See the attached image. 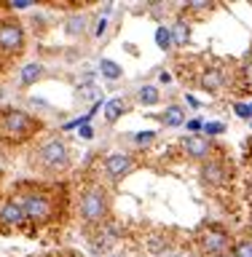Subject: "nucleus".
<instances>
[{
	"label": "nucleus",
	"mask_w": 252,
	"mask_h": 257,
	"mask_svg": "<svg viewBox=\"0 0 252 257\" xmlns=\"http://www.w3.org/2000/svg\"><path fill=\"white\" fill-rule=\"evenodd\" d=\"M193 244H196V252L201 257H217V254H228V249L233 244V236L223 228V225L207 222L196 230Z\"/></svg>",
	"instance_id": "nucleus-6"
},
{
	"label": "nucleus",
	"mask_w": 252,
	"mask_h": 257,
	"mask_svg": "<svg viewBox=\"0 0 252 257\" xmlns=\"http://www.w3.org/2000/svg\"><path fill=\"white\" fill-rule=\"evenodd\" d=\"M30 6H32V0H14L8 8H11V11H24V8H30Z\"/></svg>",
	"instance_id": "nucleus-30"
},
{
	"label": "nucleus",
	"mask_w": 252,
	"mask_h": 257,
	"mask_svg": "<svg viewBox=\"0 0 252 257\" xmlns=\"http://www.w3.org/2000/svg\"><path fill=\"white\" fill-rule=\"evenodd\" d=\"M236 86L241 91H249L252 88V51L241 56V62L236 67Z\"/></svg>",
	"instance_id": "nucleus-20"
},
{
	"label": "nucleus",
	"mask_w": 252,
	"mask_h": 257,
	"mask_svg": "<svg viewBox=\"0 0 252 257\" xmlns=\"http://www.w3.org/2000/svg\"><path fill=\"white\" fill-rule=\"evenodd\" d=\"M169 30H172V46L175 48H185L191 43V32H193V22L188 19L185 14H180L177 19L169 24Z\"/></svg>",
	"instance_id": "nucleus-14"
},
{
	"label": "nucleus",
	"mask_w": 252,
	"mask_h": 257,
	"mask_svg": "<svg viewBox=\"0 0 252 257\" xmlns=\"http://www.w3.org/2000/svg\"><path fill=\"white\" fill-rule=\"evenodd\" d=\"M43 75H46L43 62H27V64H22V67H19V88L35 86L38 80H43Z\"/></svg>",
	"instance_id": "nucleus-15"
},
{
	"label": "nucleus",
	"mask_w": 252,
	"mask_h": 257,
	"mask_svg": "<svg viewBox=\"0 0 252 257\" xmlns=\"http://www.w3.org/2000/svg\"><path fill=\"white\" fill-rule=\"evenodd\" d=\"M185 132H188V134H201V132H204V118H201V115L188 118V120H185Z\"/></svg>",
	"instance_id": "nucleus-28"
},
{
	"label": "nucleus",
	"mask_w": 252,
	"mask_h": 257,
	"mask_svg": "<svg viewBox=\"0 0 252 257\" xmlns=\"http://www.w3.org/2000/svg\"><path fill=\"white\" fill-rule=\"evenodd\" d=\"M78 137H80V140H94V126H92V123L80 126V128H78Z\"/></svg>",
	"instance_id": "nucleus-29"
},
{
	"label": "nucleus",
	"mask_w": 252,
	"mask_h": 257,
	"mask_svg": "<svg viewBox=\"0 0 252 257\" xmlns=\"http://www.w3.org/2000/svg\"><path fill=\"white\" fill-rule=\"evenodd\" d=\"M108 257H126V254H124V252H121V254H118V252H113V254H108Z\"/></svg>",
	"instance_id": "nucleus-33"
},
{
	"label": "nucleus",
	"mask_w": 252,
	"mask_h": 257,
	"mask_svg": "<svg viewBox=\"0 0 252 257\" xmlns=\"http://www.w3.org/2000/svg\"><path fill=\"white\" fill-rule=\"evenodd\" d=\"M199 177L209 188H228L233 180V166L225 156H212L204 164H199Z\"/></svg>",
	"instance_id": "nucleus-8"
},
{
	"label": "nucleus",
	"mask_w": 252,
	"mask_h": 257,
	"mask_svg": "<svg viewBox=\"0 0 252 257\" xmlns=\"http://www.w3.org/2000/svg\"><path fill=\"white\" fill-rule=\"evenodd\" d=\"M158 80H161V83H169V80H172V75H169L166 70H161V72H158Z\"/></svg>",
	"instance_id": "nucleus-32"
},
{
	"label": "nucleus",
	"mask_w": 252,
	"mask_h": 257,
	"mask_svg": "<svg viewBox=\"0 0 252 257\" xmlns=\"http://www.w3.org/2000/svg\"><path fill=\"white\" fill-rule=\"evenodd\" d=\"M156 137H158L156 128H145V132L132 134V145H134V148H140V150H145V148H150V145L156 142Z\"/></svg>",
	"instance_id": "nucleus-25"
},
{
	"label": "nucleus",
	"mask_w": 252,
	"mask_h": 257,
	"mask_svg": "<svg viewBox=\"0 0 252 257\" xmlns=\"http://www.w3.org/2000/svg\"><path fill=\"white\" fill-rule=\"evenodd\" d=\"M180 150H183L185 158L199 161V164H204V161H209L215 156V145H212V140H207L204 134H185L180 140Z\"/></svg>",
	"instance_id": "nucleus-11"
},
{
	"label": "nucleus",
	"mask_w": 252,
	"mask_h": 257,
	"mask_svg": "<svg viewBox=\"0 0 252 257\" xmlns=\"http://www.w3.org/2000/svg\"><path fill=\"white\" fill-rule=\"evenodd\" d=\"M43 132V120L22 107H0V142L3 145H24Z\"/></svg>",
	"instance_id": "nucleus-3"
},
{
	"label": "nucleus",
	"mask_w": 252,
	"mask_h": 257,
	"mask_svg": "<svg viewBox=\"0 0 252 257\" xmlns=\"http://www.w3.org/2000/svg\"><path fill=\"white\" fill-rule=\"evenodd\" d=\"M134 102L142 104V107H153V104L161 102V88L156 83H142L134 88Z\"/></svg>",
	"instance_id": "nucleus-18"
},
{
	"label": "nucleus",
	"mask_w": 252,
	"mask_h": 257,
	"mask_svg": "<svg viewBox=\"0 0 252 257\" xmlns=\"http://www.w3.org/2000/svg\"><path fill=\"white\" fill-rule=\"evenodd\" d=\"M158 120H161V126H166V128H180L185 126V107L183 104H166L164 110L158 112Z\"/></svg>",
	"instance_id": "nucleus-17"
},
{
	"label": "nucleus",
	"mask_w": 252,
	"mask_h": 257,
	"mask_svg": "<svg viewBox=\"0 0 252 257\" xmlns=\"http://www.w3.org/2000/svg\"><path fill=\"white\" fill-rule=\"evenodd\" d=\"M249 128H252V120H249Z\"/></svg>",
	"instance_id": "nucleus-36"
},
{
	"label": "nucleus",
	"mask_w": 252,
	"mask_h": 257,
	"mask_svg": "<svg viewBox=\"0 0 252 257\" xmlns=\"http://www.w3.org/2000/svg\"><path fill=\"white\" fill-rule=\"evenodd\" d=\"M228 254H231V257H252V236H239V238H233Z\"/></svg>",
	"instance_id": "nucleus-22"
},
{
	"label": "nucleus",
	"mask_w": 252,
	"mask_h": 257,
	"mask_svg": "<svg viewBox=\"0 0 252 257\" xmlns=\"http://www.w3.org/2000/svg\"><path fill=\"white\" fill-rule=\"evenodd\" d=\"M121 233H124V228L113 220L100 225V228H94V230H89V244H92V249L97 254H102V252H108L110 246H116L118 244V238H121Z\"/></svg>",
	"instance_id": "nucleus-10"
},
{
	"label": "nucleus",
	"mask_w": 252,
	"mask_h": 257,
	"mask_svg": "<svg viewBox=\"0 0 252 257\" xmlns=\"http://www.w3.org/2000/svg\"><path fill=\"white\" fill-rule=\"evenodd\" d=\"M27 48V32L24 24L16 16H8L6 11L0 14V62H14L19 59Z\"/></svg>",
	"instance_id": "nucleus-5"
},
{
	"label": "nucleus",
	"mask_w": 252,
	"mask_h": 257,
	"mask_svg": "<svg viewBox=\"0 0 252 257\" xmlns=\"http://www.w3.org/2000/svg\"><path fill=\"white\" fill-rule=\"evenodd\" d=\"M110 190L100 180H89L78 190V220L86 230H94L110 220Z\"/></svg>",
	"instance_id": "nucleus-2"
},
{
	"label": "nucleus",
	"mask_w": 252,
	"mask_h": 257,
	"mask_svg": "<svg viewBox=\"0 0 252 257\" xmlns=\"http://www.w3.org/2000/svg\"><path fill=\"white\" fill-rule=\"evenodd\" d=\"M126 112H129V99H126V96H113V99L105 102L102 115H105V120H108V123H116V120H118L121 115H126Z\"/></svg>",
	"instance_id": "nucleus-19"
},
{
	"label": "nucleus",
	"mask_w": 252,
	"mask_h": 257,
	"mask_svg": "<svg viewBox=\"0 0 252 257\" xmlns=\"http://www.w3.org/2000/svg\"><path fill=\"white\" fill-rule=\"evenodd\" d=\"M14 196L19 198V204L27 214V222L32 230L54 225L64 214V196L62 188L56 185H43V182H19L14 190Z\"/></svg>",
	"instance_id": "nucleus-1"
},
{
	"label": "nucleus",
	"mask_w": 252,
	"mask_h": 257,
	"mask_svg": "<svg viewBox=\"0 0 252 257\" xmlns=\"http://www.w3.org/2000/svg\"><path fill=\"white\" fill-rule=\"evenodd\" d=\"M249 233H252V217H249Z\"/></svg>",
	"instance_id": "nucleus-34"
},
{
	"label": "nucleus",
	"mask_w": 252,
	"mask_h": 257,
	"mask_svg": "<svg viewBox=\"0 0 252 257\" xmlns=\"http://www.w3.org/2000/svg\"><path fill=\"white\" fill-rule=\"evenodd\" d=\"M137 166V158L129 150L118 148V150H108L102 158V177L108 182H121L124 177H129Z\"/></svg>",
	"instance_id": "nucleus-7"
},
{
	"label": "nucleus",
	"mask_w": 252,
	"mask_h": 257,
	"mask_svg": "<svg viewBox=\"0 0 252 257\" xmlns=\"http://www.w3.org/2000/svg\"><path fill=\"white\" fill-rule=\"evenodd\" d=\"M97 72H100L102 78H108V80H118V78H124V67H121L118 62L108 59V56H102V59H100V64H97Z\"/></svg>",
	"instance_id": "nucleus-21"
},
{
	"label": "nucleus",
	"mask_w": 252,
	"mask_h": 257,
	"mask_svg": "<svg viewBox=\"0 0 252 257\" xmlns=\"http://www.w3.org/2000/svg\"><path fill=\"white\" fill-rule=\"evenodd\" d=\"M30 164L43 174L70 172L72 158H70V148H67V142H64V137L51 134V137H46L43 142H38L35 150H32V156H30Z\"/></svg>",
	"instance_id": "nucleus-4"
},
{
	"label": "nucleus",
	"mask_w": 252,
	"mask_h": 257,
	"mask_svg": "<svg viewBox=\"0 0 252 257\" xmlns=\"http://www.w3.org/2000/svg\"><path fill=\"white\" fill-rule=\"evenodd\" d=\"M185 104H188V107H193V110H199V107H201V102H199L193 94H185Z\"/></svg>",
	"instance_id": "nucleus-31"
},
{
	"label": "nucleus",
	"mask_w": 252,
	"mask_h": 257,
	"mask_svg": "<svg viewBox=\"0 0 252 257\" xmlns=\"http://www.w3.org/2000/svg\"><path fill=\"white\" fill-rule=\"evenodd\" d=\"M0 228L3 230H27V214L19 204V198L14 196H0Z\"/></svg>",
	"instance_id": "nucleus-9"
},
{
	"label": "nucleus",
	"mask_w": 252,
	"mask_h": 257,
	"mask_svg": "<svg viewBox=\"0 0 252 257\" xmlns=\"http://www.w3.org/2000/svg\"><path fill=\"white\" fill-rule=\"evenodd\" d=\"M153 38H156V46L161 48V51H172V48H175L172 46V30H169V24H164V22L156 27Z\"/></svg>",
	"instance_id": "nucleus-23"
},
{
	"label": "nucleus",
	"mask_w": 252,
	"mask_h": 257,
	"mask_svg": "<svg viewBox=\"0 0 252 257\" xmlns=\"http://www.w3.org/2000/svg\"><path fill=\"white\" fill-rule=\"evenodd\" d=\"M105 32H108V16H97L92 22V35L100 40V38H105Z\"/></svg>",
	"instance_id": "nucleus-27"
},
{
	"label": "nucleus",
	"mask_w": 252,
	"mask_h": 257,
	"mask_svg": "<svg viewBox=\"0 0 252 257\" xmlns=\"http://www.w3.org/2000/svg\"><path fill=\"white\" fill-rule=\"evenodd\" d=\"M217 257H231V254H217Z\"/></svg>",
	"instance_id": "nucleus-35"
},
{
	"label": "nucleus",
	"mask_w": 252,
	"mask_h": 257,
	"mask_svg": "<svg viewBox=\"0 0 252 257\" xmlns=\"http://www.w3.org/2000/svg\"><path fill=\"white\" fill-rule=\"evenodd\" d=\"M89 30H92V19H89L83 11L70 14V16H67V22H64V32H67L70 38H83Z\"/></svg>",
	"instance_id": "nucleus-16"
},
{
	"label": "nucleus",
	"mask_w": 252,
	"mask_h": 257,
	"mask_svg": "<svg viewBox=\"0 0 252 257\" xmlns=\"http://www.w3.org/2000/svg\"><path fill=\"white\" fill-rule=\"evenodd\" d=\"M215 8V3H209V0H191V3H185L183 6V14L188 16H201V14H209Z\"/></svg>",
	"instance_id": "nucleus-24"
},
{
	"label": "nucleus",
	"mask_w": 252,
	"mask_h": 257,
	"mask_svg": "<svg viewBox=\"0 0 252 257\" xmlns=\"http://www.w3.org/2000/svg\"><path fill=\"white\" fill-rule=\"evenodd\" d=\"M196 83H199V88H204L209 94H220L228 86V72H225L223 64H207V67L199 70Z\"/></svg>",
	"instance_id": "nucleus-12"
},
{
	"label": "nucleus",
	"mask_w": 252,
	"mask_h": 257,
	"mask_svg": "<svg viewBox=\"0 0 252 257\" xmlns=\"http://www.w3.org/2000/svg\"><path fill=\"white\" fill-rule=\"evenodd\" d=\"M145 249L153 254V257H161L166 252L175 249V241H172V233L169 230H153L148 238H145Z\"/></svg>",
	"instance_id": "nucleus-13"
},
{
	"label": "nucleus",
	"mask_w": 252,
	"mask_h": 257,
	"mask_svg": "<svg viewBox=\"0 0 252 257\" xmlns=\"http://www.w3.org/2000/svg\"><path fill=\"white\" fill-rule=\"evenodd\" d=\"M225 132H228V126H225L223 120H204V132L201 134H204L207 140H212V137H220Z\"/></svg>",
	"instance_id": "nucleus-26"
}]
</instances>
